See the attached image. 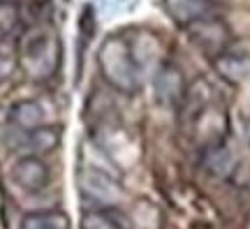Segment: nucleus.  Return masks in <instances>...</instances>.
Wrapping results in <instances>:
<instances>
[{"label": "nucleus", "mask_w": 250, "mask_h": 229, "mask_svg": "<svg viewBox=\"0 0 250 229\" xmlns=\"http://www.w3.org/2000/svg\"><path fill=\"white\" fill-rule=\"evenodd\" d=\"M204 162L206 171L215 178H229L234 174V169H236V153H234L225 141H218V144H211V146H206L204 150Z\"/></svg>", "instance_id": "obj_10"}, {"label": "nucleus", "mask_w": 250, "mask_h": 229, "mask_svg": "<svg viewBox=\"0 0 250 229\" xmlns=\"http://www.w3.org/2000/svg\"><path fill=\"white\" fill-rule=\"evenodd\" d=\"M2 2H9V0H0V5H2Z\"/></svg>", "instance_id": "obj_16"}, {"label": "nucleus", "mask_w": 250, "mask_h": 229, "mask_svg": "<svg viewBox=\"0 0 250 229\" xmlns=\"http://www.w3.org/2000/svg\"><path fill=\"white\" fill-rule=\"evenodd\" d=\"M153 88H155V100L160 106L174 109L181 106L183 100L188 95V86H186V77L183 72L171 65V62H162L160 67L155 70V79H153Z\"/></svg>", "instance_id": "obj_5"}, {"label": "nucleus", "mask_w": 250, "mask_h": 229, "mask_svg": "<svg viewBox=\"0 0 250 229\" xmlns=\"http://www.w3.org/2000/svg\"><path fill=\"white\" fill-rule=\"evenodd\" d=\"M21 229H70V218L62 211H35L23 215Z\"/></svg>", "instance_id": "obj_13"}, {"label": "nucleus", "mask_w": 250, "mask_h": 229, "mask_svg": "<svg viewBox=\"0 0 250 229\" xmlns=\"http://www.w3.org/2000/svg\"><path fill=\"white\" fill-rule=\"evenodd\" d=\"M61 144V134L51 125H42L35 130H17V139L12 141V148L19 155H35L42 158L46 153H54Z\"/></svg>", "instance_id": "obj_7"}, {"label": "nucleus", "mask_w": 250, "mask_h": 229, "mask_svg": "<svg viewBox=\"0 0 250 229\" xmlns=\"http://www.w3.org/2000/svg\"><path fill=\"white\" fill-rule=\"evenodd\" d=\"M213 67L215 72L229 83H241L248 79L250 74V61L243 56H234V53H220L213 58Z\"/></svg>", "instance_id": "obj_12"}, {"label": "nucleus", "mask_w": 250, "mask_h": 229, "mask_svg": "<svg viewBox=\"0 0 250 229\" xmlns=\"http://www.w3.org/2000/svg\"><path fill=\"white\" fill-rule=\"evenodd\" d=\"M165 12L181 28H188L199 19L213 17L211 0H165Z\"/></svg>", "instance_id": "obj_8"}, {"label": "nucleus", "mask_w": 250, "mask_h": 229, "mask_svg": "<svg viewBox=\"0 0 250 229\" xmlns=\"http://www.w3.org/2000/svg\"><path fill=\"white\" fill-rule=\"evenodd\" d=\"M19 23V9L17 5L9 0L0 5V35H9Z\"/></svg>", "instance_id": "obj_14"}, {"label": "nucleus", "mask_w": 250, "mask_h": 229, "mask_svg": "<svg viewBox=\"0 0 250 229\" xmlns=\"http://www.w3.org/2000/svg\"><path fill=\"white\" fill-rule=\"evenodd\" d=\"M17 70V58L14 56H5V53H0V81L12 77Z\"/></svg>", "instance_id": "obj_15"}, {"label": "nucleus", "mask_w": 250, "mask_h": 229, "mask_svg": "<svg viewBox=\"0 0 250 229\" xmlns=\"http://www.w3.org/2000/svg\"><path fill=\"white\" fill-rule=\"evenodd\" d=\"M17 61L33 81L51 79L61 65V42L51 28L33 26L19 40Z\"/></svg>", "instance_id": "obj_1"}, {"label": "nucleus", "mask_w": 250, "mask_h": 229, "mask_svg": "<svg viewBox=\"0 0 250 229\" xmlns=\"http://www.w3.org/2000/svg\"><path fill=\"white\" fill-rule=\"evenodd\" d=\"M77 185H79L81 197L88 199L93 208H109L123 202V187L118 183V178L100 169H81L77 174Z\"/></svg>", "instance_id": "obj_3"}, {"label": "nucleus", "mask_w": 250, "mask_h": 229, "mask_svg": "<svg viewBox=\"0 0 250 229\" xmlns=\"http://www.w3.org/2000/svg\"><path fill=\"white\" fill-rule=\"evenodd\" d=\"M102 79L123 95H134L142 88V72L134 61L132 46L123 37H107L98 51Z\"/></svg>", "instance_id": "obj_2"}, {"label": "nucleus", "mask_w": 250, "mask_h": 229, "mask_svg": "<svg viewBox=\"0 0 250 229\" xmlns=\"http://www.w3.org/2000/svg\"><path fill=\"white\" fill-rule=\"evenodd\" d=\"M7 116L17 130H35L46 125V109L37 100H19L9 106Z\"/></svg>", "instance_id": "obj_9"}, {"label": "nucleus", "mask_w": 250, "mask_h": 229, "mask_svg": "<svg viewBox=\"0 0 250 229\" xmlns=\"http://www.w3.org/2000/svg\"><path fill=\"white\" fill-rule=\"evenodd\" d=\"M186 30V35L190 37V42L202 49L204 53L208 56H220V53L227 51V46L232 44V33L229 28L225 26L220 19L215 17H206V19H199L195 23H190Z\"/></svg>", "instance_id": "obj_4"}, {"label": "nucleus", "mask_w": 250, "mask_h": 229, "mask_svg": "<svg viewBox=\"0 0 250 229\" xmlns=\"http://www.w3.org/2000/svg\"><path fill=\"white\" fill-rule=\"evenodd\" d=\"M81 229H132V222L118 206L90 208L81 215Z\"/></svg>", "instance_id": "obj_11"}, {"label": "nucleus", "mask_w": 250, "mask_h": 229, "mask_svg": "<svg viewBox=\"0 0 250 229\" xmlns=\"http://www.w3.org/2000/svg\"><path fill=\"white\" fill-rule=\"evenodd\" d=\"M12 181L26 192H42L51 181V169L42 158L19 155V160L12 165Z\"/></svg>", "instance_id": "obj_6"}]
</instances>
